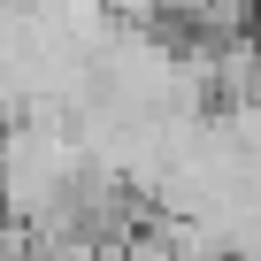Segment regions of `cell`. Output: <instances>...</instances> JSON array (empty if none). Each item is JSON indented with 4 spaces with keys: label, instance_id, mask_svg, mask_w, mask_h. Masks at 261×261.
Listing matches in <instances>:
<instances>
[{
    "label": "cell",
    "instance_id": "cell-1",
    "mask_svg": "<svg viewBox=\"0 0 261 261\" xmlns=\"http://www.w3.org/2000/svg\"><path fill=\"white\" fill-rule=\"evenodd\" d=\"M246 54H253V69H261V0L246 8Z\"/></svg>",
    "mask_w": 261,
    "mask_h": 261
},
{
    "label": "cell",
    "instance_id": "cell-2",
    "mask_svg": "<svg viewBox=\"0 0 261 261\" xmlns=\"http://www.w3.org/2000/svg\"><path fill=\"white\" fill-rule=\"evenodd\" d=\"M8 130H16V100L0 92V139H8Z\"/></svg>",
    "mask_w": 261,
    "mask_h": 261
},
{
    "label": "cell",
    "instance_id": "cell-3",
    "mask_svg": "<svg viewBox=\"0 0 261 261\" xmlns=\"http://www.w3.org/2000/svg\"><path fill=\"white\" fill-rule=\"evenodd\" d=\"M154 8H162V16H185V8H192V0H154Z\"/></svg>",
    "mask_w": 261,
    "mask_h": 261
}]
</instances>
